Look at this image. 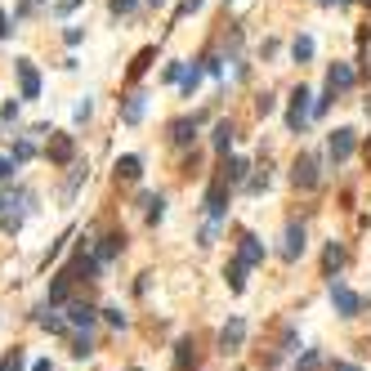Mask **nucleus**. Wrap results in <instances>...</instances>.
Here are the masks:
<instances>
[{"instance_id":"obj_1","label":"nucleus","mask_w":371,"mask_h":371,"mask_svg":"<svg viewBox=\"0 0 371 371\" xmlns=\"http://www.w3.org/2000/svg\"><path fill=\"white\" fill-rule=\"evenodd\" d=\"M31 210H36V193H31V188L0 193V228H5V233H19L23 219H27Z\"/></svg>"},{"instance_id":"obj_2","label":"nucleus","mask_w":371,"mask_h":371,"mask_svg":"<svg viewBox=\"0 0 371 371\" xmlns=\"http://www.w3.org/2000/svg\"><path fill=\"white\" fill-rule=\"evenodd\" d=\"M291 183L295 188H317V183H322V157L317 153H300L295 157V166H291Z\"/></svg>"},{"instance_id":"obj_3","label":"nucleus","mask_w":371,"mask_h":371,"mask_svg":"<svg viewBox=\"0 0 371 371\" xmlns=\"http://www.w3.org/2000/svg\"><path fill=\"white\" fill-rule=\"evenodd\" d=\"M309 116H313V94H309L305 86H295V90H291V108H286V130L300 134V130L309 126Z\"/></svg>"},{"instance_id":"obj_4","label":"nucleus","mask_w":371,"mask_h":371,"mask_svg":"<svg viewBox=\"0 0 371 371\" xmlns=\"http://www.w3.org/2000/svg\"><path fill=\"white\" fill-rule=\"evenodd\" d=\"M353 148H358V130L340 126V130H331V134H327V157H331L335 166H345V161L353 157Z\"/></svg>"},{"instance_id":"obj_5","label":"nucleus","mask_w":371,"mask_h":371,"mask_svg":"<svg viewBox=\"0 0 371 371\" xmlns=\"http://www.w3.org/2000/svg\"><path fill=\"white\" fill-rule=\"evenodd\" d=\"M45 157L54 161V166H72V161H76V139H72V134H54V130H49Z\"/></svg>"},{"instance_id":"obj_6","label":"nucleus","mask_w":371,"mask_h":371,"mask_svg":"<svg viewBox=\"0 0 371 371\" xmlns=\"http://www.w3.org/2000/svg\"><path fill=\"white\" fill-rule=\"evenodd\" d=\"M228 193H233V183H228L224 175H215L210 188H206V215H210V219H224V210H228Z\"/></svg>"},{"instance_id":"obj_7","label":"nucleus","mask_w":371,"mask_h":371,"mask_svg":"<svg viewBox=\"0 0 371 371\" xmlns=\"http://www.w3.org/2000/svg\"><path fill=\"white\" fill-rule=\"evenodd\" d=\"M14 72H19V98H41V72L31 67V59H19L14 63Z\"/></svg>"},{"instance_id":"obj_8","label":"nucleus","mask_w":371,"mask_h":371,"mask_svg":"<svg viewBox=\"0 0 371 371\" xmlns=\"http://www.w3.org/2000/svg\"><path fill=\"white\" fill-rule=\"evenodd\" d=\"M331 305H335V313H340V317H358L362 295L349 291V286H340V282H331Z\"/></svg>"},{"instance_id":"obj_9","label":"nucleus","mask_w":371,"mask_h":371,"mask_svg":"<svg viewBox=\"0 0 371 371\" xmlns=\"http://www.w3.org/2000/svg\"><path fill=\"white\" fill-rule=\"evenodd\" d=\"M242 340H246V322H242V317H228L224 331H219V349H224V353H238Z\"/></svg>"},{"instance_id":"obj_10","label":"nucleus","mask_w":371,"mask_h":371,"mask_svg":"<svg viewBox=\"0 0 371 371\" xmlns=\"http://www.w3.org/2000/svg\"><path fill=\"white\" fill-rule=\"evenodd\" d=\"M305 255V224H286V238H282V260H300Z\"/></svg>"},{"instance_id":"obj_11","label":"nucleus","mask_w":371,"mask_h":371,"mask_svg":"<svg viewBox=\"0 0 371 371\" xmlns=\"http://www.w3.org/2000/svg\"><path fill=\"white\" fill-rule=\"evenodd\" d=\"M353 81H358V72H353L349 63H331L327 67V86L335 90V94H345V90H353Z\"/></svg>"},{"instance_id":"obj_12","label":"nucleus","mask_w":371,"mask_h":371,"mask_svg":"<svg viewBox=\"0 0 371 371\" xmlns=\"http://www.w3.org/2000/svg\"><path fill=\"white\" fill-rule=\"evenodd\" d=\"M98 268H103V264H98V255H90V250L81 246V250H76V260L67 264V273H72V278H86V282H90V278H98Z\"/></svg>"},{"instance_id":"obj_13","label":"nucleus","mask_w":371,"mask_h":371,"mask_svg":"<svg viewBox=\"0 0 371 371\" xmlns=\"http://www.w3.org/2000/svg\"><path fill=\"white\" fill-rule=\"evenodd\" d=\"M175 371H197V340L193 335H183V340L175 345V362H171Z\"/></svg>"},{"instance_id":"obj_14","label":"nucleus","mask_w":371,"mask_h":371,"mask_svg":"<svg viewBox=\"0 0 371 371\" xmlns=\"http://www.w3.org/2000/svg\"><path fill=\"white\" fill-rule=\"evenodd\" d=\"M143 112H148V94H143V90H134L126 103H121V121H126V126H139V121H143Z\"/></svg>"},{"instance_id":"obj_15","label":"nucleus","mask_w":371,"mask_h":371,"mask_svg":"<svg viewBox=\"0 0 371 371\" xmlns=\"http://www.w3.org/2000/svg\"><path fill=\"white\" fill-rule=\"evenodd\" d=\"M197 116H179V121H171V143H179V148H188L193 139H197Z\"/></svg>"},{"instance_id":"obj_16","label":"nucleus","mask_w":371,"mask_h":371,"mask_svg":"<svg viewBox=\"0 0 371 371\" xmlns=\"http://www.w3.org/2000/svg\"><path fill=\"white\" fill-rule=\"evenodd\" d=\"M238 260H242L246 268H255V264L264 260V242L255 238V233H242V250H238Z\"/></svg>"},{"instance_id":"obj_17","label":"nucleus","mask_w":371,"mask_h":371,"mask_svg":"<svg viewBox=\"0 0 371 371\" xmlns=\"http://www.w3.org/2000/svg\"><path fill=\"white\" fill-rule=\"evenodd\" d=\"M94 317H98V309H90L86 305V300H72V305H67V322H72V327H94Z\"/></svg>"},{"instance_id":"obj_18","label":"nucleus","mask_w":371,"mask_h":371,"mask_svg":"<svg viewBox=\"0 0 371 371\" xmlns=\"http://www.w3.org/2000/svg\"><path fill=\"white\" fill-rule=\"evenodd\" d=\"M72 273H67V268H63V273L54 278V286H49V305H67V300H72Z\"/></svg>"},{"instance_id":"obj_19","label":"nucleus","mask_w":371,"mask_h":371,"mask_svg":"<svg viewBox=\"0 0 371 371\" xmlns=\"http://www.w3.org/2000/svg\"><path fill=\"white\" fill-rule=\"evenodd\" d=\"M121 246H126V238H121V233H108V238L98 242V250H94V255H98V264H112L116 255H121Z\"/></svg>"},{"instance_id":"obj_20","label":"nucleus","mask_w":371,"mask_h":371,"mask_svg":"<svg viewBox=\"0 0 371 371\" xmlns=\"http://www.w3.org/2000/svg\"><path fill=\"white\" fill-rule=\"evenodd\" d=\"M143 175V157H134V153H126L121 161H116V179H126V183H134Z\"/></svg>"},{"instance_id":"obj_21","label":"nucleus","mask_w":371,"mask_h":371,"mask_svg":"<svg viewBox=\"0 0 371 371\" xmlns=\"http://www.w3.org/2000/svg\"><path fill=\"white\" fill-rule=\"evenodd\" d=\"M36 322H41L45 331H54V335H67V327H72L63 313H54V305H49V309H41V313H36Z\"/></svg>"},{"instance_id":"obj_22","label":"nucleus","mask_w":371,"mask_h":371,"mask_svg":"<svg viewBox=\"0 0 371 371\" xmlns=\"http://www.w3.org/2000/svg\"><path fill=\"white\" fill-rule=\"evenodd\" d=\"M153 59H157V45H143L139 54H134V63H130V72H126V76H130V81H139V76L148 72V63H153Z\"/></svg>"},{"instance_id":"obj_23","label":"nucleus","mask_w":371,"mask_h":371,"mask_svg":"<svg viewBox=\"0 0 371 371\" xmlns=\"http://www.w3.org/2000/svg\"><path fill=\"white\" fill-rule=\"evenodd\" d=\"M246 171H250V166H246L242 157H228V161H224V171H219V175H224V179L233 183V188H238V183H246Z\"/></svg>"},{"instance_id":"obj_24","label":"nucleus","mask_w":371,"mask_h":371,"mask_svg":"<svg viewBox=\"0 0 371 371\" xmlns=\"http://www.w3.org/2000/svg\"><path fill=\"white\" fill-rule=\"evenodd\" d=\"M224 278H228V291H246V264L242 260H233L224 268Z\"/></svg>"},{"instance_id":"obj_25","label":"nucleus","mask_w":371,"mask_h":371,"mask_svg":"<svg viewBox=\"0 0 371 371\" xmlns=\"http://www.w3.org/2000/svg\"><path fill=\"white\" fill-rule=\"evenodd\" d=\"M313 49H317L313 36H295V41H291V59H295V63H309V59H313Z\"/></svg>"},{"instance_id":"obj_26","label":"nucleus","mask_w":371,"mask_h":371,"mask_svg":"<svg viewBox=\"0 0 371 371\" xmlns=\"http://www.w3.org/2000/svg\"><path fill=\"white\" fill-rule=\"evenodd\" d=\"M340 264H345V246H340V242H331V246H327V255H322V268H327V278H331V273H335V268H340Z\"/></svg>"},{"instance_id":"obj_27","label":"nucleus","mask_w":371,"mask_h":371,"mask_svg":"<svg viewBox=\"0 0 371 371\" xmlns=\"http://www.w3.org/2000/svg\"><path fill=\"white\" fill-rule=\"evenodd\" d=\"M210 143H215V153H228V143H233V121H219Z\"/></svg>"},{"instance_id":"obj_28","label":"nucleus","mask_w":371,"mask_h":371,"mask_svg":"<svg viewBox=\"0 0 371 371\" xmlns=\"http://www.w3.org/2000/svg\"><path fill=\"white\" fill-rule=\"evenodd\" d=\"M197 81H201V63H193V67H183V76H179V86H183V94L193 98V90H197Z\"/></svg>"},{"instance_id":"obj_29","label":"nucleus","mask_w":371,"mask_h":371,"mask_svg":"<svg viewBox=\"0 0 371 371\" xmlns=\"http://www.w3.org/2000/svg\"><path fill=\"white\" fill-rule=\"evenodd\" d=\"M9 157H14V161L23 166V161H31V157H36V143H31V139H19V143L9 148Z\"/></svg>"},{"instance_id":"obj_30","label":"nucleus","mask_w":371,"mask_h":371,"mask_svg":"<svg viewBox=\"0 0 371 371\" xmlns=\"http://www.w3.org/2000/svg\"><path fill=\"white\" fill-rule=\"evenodd\" d=\"M295 371H322V353H317V349L300 353V358H295Z\"/></svg>"},{"instance_id":"obj_31","label":"nucleus","mask_w":371,"mask_h":371,"mask_svg":"<svg viewBox=\"0 0 371 371\" xmlns=\"http://www.w3.org/2000/svg\"><path fill=\"white\" fill-rule=\"evenodd\" d=\"M23 362H27V353L23 349H9L5 358H0V371H23Z\"/></svg>"},{"instance_id":"obj_32","label":"nucleus","mask_w":371,"mask_h":371,"mask_svg":"<svg viewBox=\"0 0 371 371\" xmlns=\"http://www.w3.org/2000/svg\"><path fill=\"white\" fill-rule=\"evenodd\" d=\"M45 9V0H19V9H14V23L19 19H31V14H41Z\"/></svg>"},{"instance_id":"obj_33","label":"nucleus","mask_w":371,"mask_h":371,"mask_svg":"<svg viewBox=\"0 0 371 371\" xmlns=\"http://www.w3.org/2000/svg\"><path fill=\"white\" fill-rule=\"evenodd\" d=\"M331 98H335V90L327 86L322 94H317V98H313V116H327V108H331Z\"/></svg>"},{"instance_id":"obj_34","label":"nucleus","mask_w":371,"mask_h":371,"mask_svg":"<svg viewBox=\"0 0 371 371\" xmlns=\"http://www.w3.org/2000/svg\"><path fill=\"white\" fill-rule=\"evenodd\" d=\"M72 353H76V358H90V353H94V340H90V331H81V335H76V349H72Z\"/></svg>"},{"instance_id":"obj_35","label":"nucleus","mask_w":371,"mask_h":371,"mask_svg":"<svg viewBox=\"0 0 371 371\" xmlns=\"http://www.w3.org/2000/svg\"><path fill=\"white\" fill-rule=\"evenodd\" d=\"M81 179H86V171H81V166H76V171H72V179H67V188H63V197H76V188H81Z\"/></svg>"},{"instance_id":"obj_36","label":"nucleus","mask_w":371,"mask_h":371,"mask_svg":"<svg viewBox=\"0 0 371 371\" xmlns=\"http://www.w3.org/2000/svg\"><path fill=\"white\" fill-rule=\"evenodd\" d=\"M273 108H278V98H273V94H260V98H255V112H260V116H268Z\"/></svg>"},{"instance_id":"obj_37","label":"nucleus","mask_w":371,"mask_h":371,"mask_svg":"<svg viewBox=\"0 0 371 371\" xmlns=\"http://www.w3.org/2000/svg\"><path fill=\"white\" fill-rule=\"evenodd\" d=\"M134 5H139V0H108V9L116 14V19H121V14H130Z\"/></svg>"},{"instance_id":"obj_38","label":"nucleus","mask_w":371,"mask_h":371,"mask_svg":"<svg viewBox=\"0 0 371 371\" xmlns=\"http://www.w3.org/2000/svg\"><path fill=\"white\" fill-rule=\"evenodd\" d=\"M14 171H19V161H14V157H0V183L14 179Z\"/></svg>"},{"instance_id":"obj_39","label":"nucleus","mask_w":371,"mask_h":371,"mask_svg":"<svg viewBox=\"0 0 371 371\" xmlns=\"http://www.w3.org/2000/svg\"><path fill=\"white\" fill-rule=\"evenodd\" d=\"M264 188H268V171L255 175V179H246V193H264Z\"/></svg>"},{"instance_id":"obj_40","label":"nucleus","mask_w":371,"mask_h":371,"mask_svg":"<svg viewBox=\"0 0 371 371\" xmlns=\"http://www.w3.org/2000/svg\"><path fill=\"white\" fill-rule=\"evenodd\" d=\"M9 121H19V103H5V108H0V126H9Z\"/></svg>"},{"instance_id":"obj_41","label":"nucleus","mask_w":371,"mask_h":371,"mask_svg":"<svg viewBox=\"0 0 371 371\" xmlns=\"http://www.w3.org/2000/svg\"><path fill=\"white\" fill-rule=\"evenodd\" d=\"M90 112H94V98H81L76 103V121H90Z\"/></svg>"},{"instance_id":"obj_42","label":"nucleus","mask_w":371,"mask_h":371,"mask_svg":"<svg viewBox=\"0 0 371 371\" xmlns=\"http://www.w3.org/2000/svg\"><path fill=\"white\" fill-rule=\"evenodd\" d=\"M63 41H67V45H81V41H86V31H81V27H67Z\"/></svg>"},{"instance_id":"obj_43","label":"nucleus","mask_w":371,"mask_h":371,"mask_svg":"<svg viewBox=\"0 0 371 371\" xmlns=\"http://www.w3.org/2000/svg\"><path fill=\"white\" fill-rule=\"evenodd\" d=\"M103 317H108L112 327H126V313H121V309H103Z\"/></svg>"},{"instance_id":"obj_44","label":"nucleus","mask_w":371,"mask_h":371,"mask_svg":"<svg viewBox=\"0 0 371 371\" xmlns=\"http://www.w3.org/2000/svg\"><path fill=\"white\" fill-rule=\"evenodd\" d=\"M9 31H14V19H9V14H5V9H0V41H5V36H9Z\"/></svg>"},{"instance_id":"obj_45","label":"nucleus","mask_w":371,"mask_h":371,"mask_svg":"<svg viewBox=\"0 0 371 371\" xmlns=\"http://www.w3.org/2000/svg\"><path fill=\"white\" fill-rule=\"evenodd\" d=\"M76 5H81V0H59V5H54V9H59V14H72Z\"/></svg>"},{"instance_id":"obj_46","label":"nucleus","mask_w":371,"mask_h":371,"mask_svg":"<svg viewBox=\"0 0 371 371\" xmlns=\"http://www.w3.org/2000/svg\"><path fill=\"white\" fill-rule=\"evenodd\" d=\"M331 371H362V367H353V362H331Z\"/></svg>"},{"instance_id":"obj_47","label":"nucleus","mask_w":371,"mask_h":371,"mask_svg":"<svg viewBox=\"0 0 371 371\" xmlns=\"http://www.w3.org/2000/svg\"><path fill=\"white\" fill-rule=\"evenodd\" d=\"M31 371H49V362H36V367H31Z\"/></svg>"},{"instance_id":"obj_48","label":"nucleus","mask_w":371,"mask_h":371,"mask_svg":"<svg viewBox=\"0 0 371 371\" xmlns=\"http://www.w3.org/2000/svg\"><path fill=\"white\" fill-rule=\"evenodd\" d=\"M148 5H153V9H161V5H166V0H148Z\"/></svg>"},{"instance_id":"obj_49","label":"nucleus","mask_w":371,"mask_h":371,"mask_svg":"<svg viewBox=\"0 0 371 371\" xmlns=\"http://www.w3.org/2000/svg\"><path fill=\"white\" fill-rule=\"evenodd\" d=\"M335 5H358V0H335Z\"/></svg>"},{"instance_id":"obj_50","label":"nucleus","mask_w":371,"mask_h":371,"mask_svg":"<svg viewBox=\"0 0 371 371\" xmlns=\"http://www.w3.org/2000/svg\"><path fill=\"white\" fill-rule=\"evenodd\" d=\"M367 166H371V143H367Z\"/></svg>"},{"instance_id":"obj_51","label":"nucleus","mask_w":371,"mask_h":371,"mask_svg":"<svg viewBox=\"0 0 371 371\" xmlns=\"http://www.w3.org/2000/svg\"><path fill=\"white\" fill-rule=\"evenodd\" d=\"M367 116H371V98H367Z\"/></svg>"},{"instance_id":"obj_52","label":"nucleus","mask_w":371,"mask_h":371,"mask_svg":"<svg viewBox=\"0 0 371 371\" xmlns=\"http://www.w3.org/2000/svg\"><path fill=\"white\" fill-rule=\"evenodd\" d=\"M130 371H139V367H130Z\"/></svg>"}]
</instances>
